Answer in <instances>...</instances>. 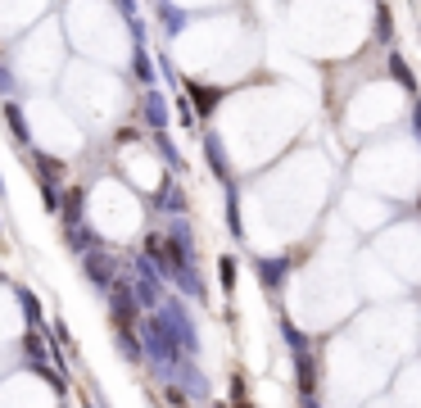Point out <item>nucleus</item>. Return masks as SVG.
<instances>
[{"label":"nucleus","instance_id":"1","mask_svg":"<svg viewBox=\"0 0 421 408\" xmlns=\"http://www.w3.org/2000/svg\"><path fill=\"white\" fill-rule=\"evenodd\" d=\"M191 95L200 100V109H213V105H218V95H213V91H204V86H191Z\"/></svg>","mask_w":421,"mask_h":408}]
</instances>
